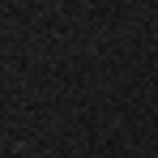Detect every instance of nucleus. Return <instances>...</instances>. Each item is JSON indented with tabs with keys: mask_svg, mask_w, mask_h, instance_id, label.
Returning a JSON list of instances; mask_svg holds the SVG:
<instances>
[]
</instances>
